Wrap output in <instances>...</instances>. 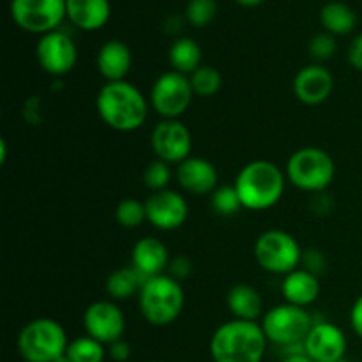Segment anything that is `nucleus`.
<instances>
[{
  "mask_svg": "<svg viewBox=\"0 0 362 362\" xmlns=\"http://www.w3.org/2000/svg\"><path fill=\"white\" fill-rule=\"evenodd\" d=\"M151 110L148 98L131 81H105L95 95L99 119L117 133H133L145 124Z\"/></svg>",
  "mask_w": 362,
  "mask_h": 362,
  "instance_id": "nucleus-1",
  "label": "nucleus"
},
{
  "mask_svg": "<svg viewBox=\"0 0 362 362\" xmlns=\"http://www.w3.org/2000/svg\"><path fill=\"white\" fill-rule=\"evenodd\" d=\"M285 170L269 159H255L237 173L233 186L246 211L264 212L281 202L286 189Z\"/></svg>",
  "mask_w": 362,
  "mask_h": 362,
  "instance_id": "nucleus-2",
  "label": "nucleus"
},
{
  "mask_svg": "<svg viewBox=\"0 0 362 362\" xmlns=\"http://www.w3.org/2000/svg\"><path fill=\"white\" fill-rule=\"evenodd\" d=\"M267 343L258 322L232 318L216 329L209 349L214 362H262Z\"/></svg>",
  "mask_w": 362,
  "mask_h": 362,
  "instance_id": "nucleus-3",
  "label": "nucleus"
},
{
  "mask_svg": "<svg viewBox=\"0 0 362 362\" xmlns=\"http://www.w3.org/2000/svg\"><path fill=\"white\" fill-rule=\"evenodd\" d=\"M138 306L141 317L154 327L173 324L186 306L182 283L168 274L148 278L138 293Z\"/></svg>",
  "mask_w": 362,
  "mask_h": 362,
  "instance_id": "nucleus-4",
  "label": "nucleus"
},
{
  "mask_svg": "<svg viewBox=\"0 0 362 362\" xmlns=\"http://www.w3.org/2000/svg\"><path fill=\"white\" fill-rule=\"evenodd\" d=\"M286 180L304 193H324L334 182L336 163L320 147H303L292 152L285 166Z\"/></svg>",
  "mask_w": 362,
  "mask_h": 362,
  "instance_id": "nucleus-5",
  "label": "nucleus"
},
{
  "mask_svg": "<svg viewBox=\"0 0 362 362\" xmlns=\"http://www.w3.org/2000/svg\"><path fill=\"white\" fill-rule=\"evenodd\" d=\"M67 346L62 324L48 317L27 322L18 334V352L25 362H55L66 356Z\"/></svg>",
  "mask_w": 362,
  "mask_h": 362,
  "instance_id": "nucleus-6",
  "label": "nucleus"
},
{
  "mask_svg": "<svg viewBox=\"0 0 362 362\" xmlns=\"http://www.w3.org/2000/svg\"><path fill=\"white\" fill-rule=\"evenodd\" d=\"M253 255L262 271L274 276H286L300 267L303 247L292 233L274 228L258 235Z\"/></svg>",
  "mask_w": 362,
  "mask_h": 362,
  "instance_id": "nucleus-7",
  "label": "nucleus"
},
{
  "mask_svg": "<svg viewBox=\"0 0 362 362\" xmlns=\"http://www.w3.org/2000/svg\"><path fill=\"white\" fill-rule=\"evenodd\" d=\"M313 324V317H311L306 308L293 306V304L288 303L271 308L262 317L260 322L267 341L274 343L281 349L304 343Z\"/></svg>",
  "mask_w": 362,
  "mask_h": 362,
  "instance_id": "nucleus-8",
  "label": "nucleus"
},
{
  "mask_svg": "<svg viewBox=\"0 0 362 362\" xmlns=\"http://www.w3.org/2000/svg\"><path fill=\"white\" fill-rule=\"evenodd\" d=\"M193 98L189 76L172 69L159 74L148 92L151 108L161 119H180L189 110Z\"/></svg>",
  "mask_w": 362,
  "mask_h": 362,
  "instance_id": "nucleus-9",
  "label": "nucleus"
},
{
  "mask_svg": "<svg viewBox=\"0 0 362 362\" xmlns=\"http://www.w3.org/2000/svg\"><path fill=\"white\" fill-rule=\"evenodd\" d=\"M11 18L30 34H49L67 18L66 0H11Z\"/></svg>",
  "mask_w": 362,
  "mask_h": 362,
  "instance_id": "nucleus-10",
  "label": "nucleus"
},
{
  "mask_svg": "<svg viewBox=\"0 0 362 362\" xmlns=\"http://www.w3.org/2000/svg\"><path fill=\"white\" fill-rule=\"evenodd\" d=\"M151 148L156 159L180 165L191 158L193 136L186 124L180 119H161L151 133Z\"/></svg>",
  "mask_w": 362,
  "mask_h": 362,
  "instance_id": "nucleus-11",
  "label": "nucleus"
},
{
  "mask_svg": "<svg viewBox=\"0 0 362 362\" xmlns=\"http://www.w3.org/2000/svg\"><path fill=\"white\" fill-rule=\"evenodd\" d=\"M35 59L46 74L62 78L76 66L78 48L66 32L53 30L39 37L35 45Z\"/></svg>",
  "mask_w": 362,
  "mask_h": 362,
  "instance_id": "nucleus-12",
  "label": "nucleus"
},
{
  "mask_svg": "<svg viewBox=\"0 0 362 362\" xmlns=\"http://www.w3.org/2000/svg\"><path fill=\"white\" fill-rule=\"evenodd\" d=\"M127 322L115 300H95L83 313V329L87 336L98 339L105 346L124 338Z\"/></svg>",
  "mask_w": 362,
  "mask_h": 362,
  "instance_id": "nucleus-13",
  "label": "nucleus"
},
{
  "mask_svg": "<svg viewBox=\"0 0 362 362\" xmlns=\"http://www.w3.org/2000/svg\"><path fill=\"white\" fill-rule=\"evenodd\" d=\"M145 211H147V221L161 232L179 230L189 216L187 200L182 193L172 187L151 193V197L145 200Z\"/></svg>",
  "mask_w": 362,
  "mask_h": 362,
  "instance_id": "nucleus-14",
  "label": "nucleus"
},
{
  "mask_svg": "<svg viewBox=\"0 0 362 362\" xmlns=\"http://www.w3.org/2000/svg\"><path fill=\"white\" fill-rule=\"evenodd\" d=\"M304 352L315 362H336L345 359V332L332 322H315L310 334L304 339Z\"/></svg>",
  "mask_w": 362,
  "mask_h": 362,
  "instance_id": "nucleus-15",
  "label": "nucleus"
},
{
  "mask_svg": "<svg viewBox=\"0 0 362 362\" xmlns=\"http://www.w3.org/2000/svg\"><path fill=\"white\" fill-rule=\"evenodd\" d=\"M292 90L297 101L306 106L324 105L334 90V78L322 64H308L297 71L292 81Z\"/></svg>",
  "mask_w": 362,
  "mask_h": 362,
  "instance_id": "nucleus-16",
  "label": "nucleus"
},
{
  "mask_svg": "<svg viewBox=\"0 0 362 362\" xmlns=\"http://www.w3.org/2000/svg\"><path fill=\"white\" fill-rule=\"evenodd\" d=\"M175 179L180 189L197 197L212 194L219 187V173L214 163L200 156H191L177 165Z\"/></svg>",
  "mask_w": 362,
  "mask_h": 362,
  "instance_id": "nucleus-17",
  "label": "nucleus"
},
{
  "mask_svg": "<svg viewBox=\"0 0 362 362\" xmlns=\"http://www.w3.org/2000/svg\"><path fill=\"white\" fill-rule=\"evenodd\" d=\"M170 260L172 257L168 253V247L156 237H144L134 244L131 251V265L145 279L166 274Z\"/></svg>",
  "mask_w": 362,
  "mask_h": 362,
  "instance_id": "nucleus-18",
  "label": "nucleus"
},
{
  "mask_svg": "<svg viewBox=\"0 0 362 362\" xmlns=\"http://www.w3.org/2000/svg\"><path fill=\"white\" fill-rule=\"evenodd\" d=\"M133 66L131 48L120 39H110L99 48L95 57V67L105 81H122Z\"/></svg>",
  "mask_w": 362,
  "mask_h": 362,
  "instance_id": "nucleus-19",
  "label": "nucleus"
},
{
  "mask_svg": "<svg viewBox=\"0 0 362 362\" xmlns=\"http://www.w3.org/2000/svg\"><path fill=\"white\" fill-rule=\"evenodd\" d=\"M320 278H317V276L311 274V272H308L303 267L283 276V299H285V303L293 304V306L306 308L308 310L311 304L317 303L318 296H320Z\"/></svg>",
  "mask_w": 362,
  "mask_h": 362,
  "instance_id": "nucleus-20",
  "label": "nucleus"
},
{
  "mask_svg": "<svg viewBox=\"0 0 362 362\" xmlns=\"http://www.w3.org/2000/svg\"><path fill=\"white\" fill-rule=\"evenodd\" d=\"M66 11L67 20L85 32L99 30L112 16L110 0H66Z\"/></svg>",
  "mask_w": 362,
  "mask_h": 362,
  "instance_id": "nucleus-21",
  "label": "nucleus"
},
{
  "mask_svg": "<svg viewBox=\"0 0 362 362\" xmlns=\"http://www.w3.org/2000/svg\"><path fill=\"white\" fill-rule=\"evenodd\" d=\"M226 306L235 320L257 322L264 313V300L255 286L240 283L230 288L226 296Z\"/></svg>",
  "mask_w": 362,
  "mask_h": 362,
  "instance_id": "nucleus-22",
  "label": "nucleus"
},
{
  "mask_svg": "<svg viewBox=\"0 0 362 362\" xmlns=\"http://www.w3.org/2000/svg\"><path fill=\"white\" fill-rule=\"evenodd\" d=\"M147 279L133 267H119L106 278L105 290L108 293L110 300H127L131 297L138 296Z\"/></svg>",
  "mask_w": 362,
  "mask_h": 362,
  "instance_id": "nucleus-23",
  "label": "nucleus"
},
{
  "mask_svg": "<svg viewBox=\"0 0 362 362\" xmlns=\"http://www.w3.org/2000/svg\"><path fill=\"white\" fill-rule=\"evenodd\" d=\"M168 62L172 71L180 74H193L202 66V48L193 37L180 35L172 42L168 49Z\"/></svg>",
  "mask_w": 362,
  "mask_h": 362,
  "instance_id": "nucleus-24",
  "label": "nucleus"
},
{
  "mask_svg": "<svg viewBox=\"0 0 362 362\" xmlns=\"http://www.w3.org/2000/svg\"><path fill=\"white\" fill-rule=\"evenodd\" d=\"M320 23L325 32L336 35H346L356 28L357 18L352 7L346 6L345 2H332L325 4L320 11Z\"/></svg>",
  "mask_w": 362,
  "mask_h": 362,
  "instance_id": "nucleus-25",
  "label": "nucleus"
},
{
  "mask_svg": "<svg viewBox=\"0 0 362 362\" xmlns=\"http://www.w3.org/2000/svg\"><path fill=\"white\" fill-rule=\"evenodd\" d=\"M66 356L69 357L71 362H105L108 352L103 343L85 334L69 341Z\"/></svg>",
  "mask_w": 362,
  "mask_h": 362,
  "instance_id": "nucleus-26",
  "label": "nucleus"
},
{
  "mask_svg": "<svg viewBox=\"0 0 362 362\" xmlns=\"http://www.w3.org/2000/svg\"><path fill=\"white\" fill-rule=\"evenodd\" d=\"M189 81L194 95H198V98H212V95L221 90L223 76L214 66H204L202 64L193 74H189Z\"/></svg>",
  "mask_w": 362,
  "mask_h": 362,
  "instance_id": "nucleus-27",
  "label": "nucleus"
},
{
  "mask_svg": "<svg viewBox=\"0 0 362 362\" xmlns=\"http://www.w3.org/2000/svg\"><path fill=\"white\" fill-rule=\"evenodd\" d=\"M115 219L122 228L134 230L147 221V211H145V202L136 198H124L115 207Z\"/></svg>",
  "mask_w": 362,
  "mask_h": 362,
  "instance_id": "nucleus-28",
  "label": "nucleus"
},
{
  "mask_svg": "<svg viewBox=\"0 0 362 362\" xmlns=\"http://www.w3.org/2000/svg\"><path fill=\"white\" fill-rule=\"evenodd\" d=\"M172 165L161 161V159H154L144 170V184L151 193L168 189L170 182H172Z\"/></svg>",
  "mask_w": 362,
  "mask_h": 362,
  "instance_id": "nucleus-29",
  "label": "nucleus"
},
{
  "mask_svg": "<svg viewBox=\"0 0 362 362\" xmlns=\"http://www.w3.org/2000/svg\"><path fill=\"white\" fill-rule=\"evenodd\" d=\"M211 205L212 209H214L216 214L225 216V218L235 216L237 212L243 209L239 193H237L233 184L232 186H219L218 189L211 194Z\"/></svg>",
  "mask_w": 362,
  "mask_h": 362,
  "instance_id": "nucleus-30",
  "label": "nucleus"
},
{
  "mask_svg": "<svg viewBox=\"0 0 362 362\" xmlns=\"http://www.w3.org/2000/svg\"><path fill=\"white\" fill-rule=\"evenodd\" d=\"M218 4L216 0H189L186 7V21L191 27L204 28L216 18Z\"/></svg>",
  "mask_w": 362,
  "mask_h": 362,
  "instance_id": "nucleus-31",
  "label": "nucleus"
},
{
  "mask_svg": "<svg viewBox=\"0 0 362 362\" xmlns=\"http://www.w3.org/2000/svg\"><path fill=\"white\" fill-rule=\"evenodd\" d=\"M336 49H338V42H336L334 35L329 32H320V34L313 35L308 45V52L317 60V64L331 60L336 55Z\"/></svg>",
  "mask_w": 362,
  "mask_h": 362,
  "instance_id": "nucleus-32",
  "label": "nucleus"
},
{
  "mask_svg": "<svg viewBox=\"0 0 362 362\" xmlns=\"http://www.w3.org/2000/svg\"><path fill=\"white\" fill-rule=\"evenodd\" d=\"M300 267L320 278L327 271V257L324 255V251L317 250V247H308V250H303Z\"/></svg>",
  "mask_w": 362,
  "mask_h": 362,
  "instance_id": "nucleus-33",
  "label": "nucleus"
},
{
  "mask_svg": "<svg viewBox=\"0 0 362 362\" xmlns=\"http://www.w3.org/2000/svg\"><path fill=\"white\" fill-rule=\"evenodd\" d=\"M191 272H193V262L189 260V257H186V255H175V257H172V260H170L166 274L182 283L184 279L189 278Z\"/></svg>",
  "mask_w": 362,
  "mask_h": 362,
  "instance_id": "nucleus-34",
  "label": "nucleus"
},
{
  "mask_svg": "<svg viewBox=\"0 0 362 362\" xmlns=\"http://www.w3.org/2000/svg\"><path fill=\"white\" fill-rule=\"evenodd\" d=\"M106 352H108L110 359L115 362H127L131 359V345L124 338L108 345Z\"/></svg>",
  "mask_w": 362,
  "mask_h": 362,
  "instance_id": "nucleus-35",
  "label": "nucleus"
},
{
  "mask_svg": "<svg viewBox=\"0 0 362 362\" xmlns=\"http://www.w3.org/2000/svg\"><path fill=\"white\" fill-rule=\"evenodd\" d=\"M334 207V202H332L331 194L324 193H317L313 194V200H311V211L318 216H327L329 212L332 211Z\"/></svg>",
  "mask_w": 362,
  "mask_h": 362,
  "instance_id": "nucleus-36",
  "label": "nucleus"
},
{
  "mask_svg": "<svg viewBox=\"0 0 362 362\" xmlns=\"http://www.w3.org/2000/svg\"><path fill=\"white\" fill-rule=\"evenodd\" d=\"M349 62L354 69L361 71L362 73V32L359 35H356V37H354V41L350 42Z\"/></svg>",
  "mask_w": 362,
  "mask_h": 362,
  "instance_id": "nucleus-37",
  "label": "nucleus"
},
{
  "mask_svg": "<svg viewBox=\"0 0 362 362\" xmlns=\"http://www.w3.org/2000/svg\"><path fill=\"white\" fill-rule=\"evenodd\" d=\"M350 325H352L354 332L362 339V293L356 299L350 310Z\"/></svg>",
  "mask_w": 362,
  "mask_h": 362,
  "instance_id": "nucleus-38",
  "label": "nucleus"
},
{
  "mask_svg": "<svg viewBox=\"0 0 362 362\" xmlns=\"http://www.w3.org/2000/svg\"><path fill=\"white\" fill-rule=\"evenodd\" d=\"M281 362H315V361L310 359L306 354H299V356H286Z\"/></svg>",
  "mask_w": 362,
  "mask_h": 362,
  "instance_id": "nucleus-39",
  "label": "nucleus"
},
{
  "mask_svg": "<svg viewBox=\"0 0 362 362\" xmlns=\"http://www.w3.org/2000/svg\"><path fill=\"white\" fill-rule=\"evenodd\" d=\"M235 2L243 7H257L260 4H264L265 0H235Z\"/></svg>",
  "mask_w": 362,
  "mask_h": 362,
  "instance_id": "nucleus-40",
  "label": "nucleus"
},
{
  "mask_svg": "<svg viewBox=\"0 0 362 362\" xmlns=\"http://www.w3.org/2000/svg\"><path fill=\"white\" fill-rule=\"evenodd\" d=\"M6 158H7V144L2 138V140H0V165L6 163Z\"/></svg>",
  "mask_w": 362,
  "mask_h": 362,
  "instance_id": "nucleus-41",
  "label": "nucleus"
},
{
  "mask_svg": "<svg viewBox=\"0 0 362 362\" xmlns=\"http://www.w3.org/2000/svg\"><path fill=\"white\" fill-rule=\"evenodd\" d=\"M55 362H71V359L67 356H62V357H59Z\"/></svg>",
  "mask_w": 362,
  "mask_h": 362,
  "instance_id": "nucleus-42",
  "label": "nucleus"
},
{
  "mask_svg": "<svg viewBox=\"0 0 362 362\" xmlns=\"http://www.w3.org/2000/svg\"><path fill=\"white\" fill-rule=\"evenodd\" d=\"M336 362H349L346 359H339V361H336Z\"/></svg>",
  "mask_w": 362,
  "mask_h": 362,
  "instance_id": "nucleus-43",
  "label": "nucleus"
},
{
  "mask_svg": "<svg viewBox=\"0 0 362 362\" xmlns=\"http://www.w3.org/2000/svg\"><path fill=\"white\" fill-rule=\"evenodd\" d=\"M152 362H161V361H152Z\"/></svg>",
  "mask_w": 362,
  "mask_h": 362,
  "instance_id": "nucleus-44",
  "label": "nucleus"
}]
</instances>
